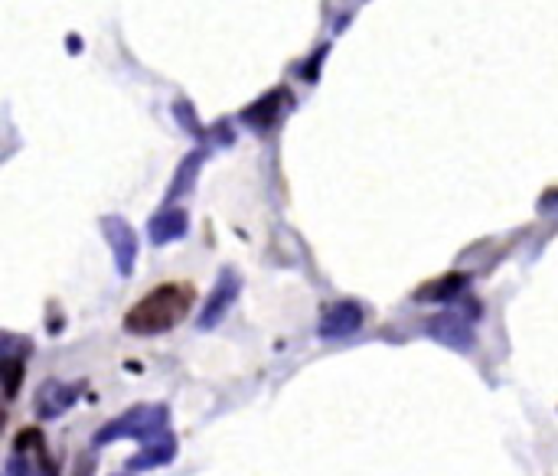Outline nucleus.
<instances>
[{
  "label": "nucleus",
  "mask_w": 558,
  "mask_h": 476,
  "mask_svg": "<svg viewBox=\"0 0 558 476\" xmlns=\"http://www.w3.org/2000/svg\"><path fill=\"white\" fill-rule=\"evenodd\" d=\"M180 228H184V219H180V216L153 222V238H157V242H167V238H174V235L180 232Z\"/></svg>",
  "instance_id": "nucleus-8"
},
{
  "label": "nucleus",
  "mask_w": 558,
  "mask_h": 476,
  "mask_svg": "<svg viewBox=\"0 0 558 476\" xmlns=\"http://www.w3.org/2000/svg\"><path fill=\"white\" fill-rule=\"evenodd\" d=\"M360 307H353V303H343V307H337V311H330L327 320H323L321 333L323 336H346V333H353L356 326H360Z\"/></svg>",
  "instance_id": "nucleus-6"
},
{
  "label": "nucleus",
  "mask_w": 558,
  "mask_h": 476,
  "mask_svg": "<svg viewBox=\"0 0 558 476\" xmlns=\"http://www.w3.org/2000/svg\"><path fill=\"white\" fill-rule=\"evenodd\" d=\"M460 284H464V278H447V280H437V284H435L437 291H421L418 297H425V301H431V297H451L454 291L460 288Z\"/></svg>",
  "instance_id": "nucleus-10"
},
{
  "label": "nucleus",
  "mask_w": 558,
  "mask_h": 476,
  "mask_svg": "<svg viewBox=\"0 0 558 476\" xmlns=\"http://www.w3.org/2000/svg\"><path fill=\"white\" fill-rule=\"evenodd\" d=\"M176 454V444L170 434H161L157 440H151V444H144V450H141L134 460H128V470H144V467H163V463H170Z\"/></svg>",
  "instance_id": "nucleus-4"
},
{
  "label": "nucleus",
  "mask_w": 558,
  "mask_h": 476,
  "mask_svg": "<svg viewBox=\"0 0 558 476\" xmlns=\"http://www.w3.org/2000/svg\"><path fill=\"white\" fill-rule=\"evenodd\" d=\"M163 424H167V411L163 408H134L118 418V421H111L108 428H101L95 434V444H111L118 438H134L141 444H151V440H157V434H163Z\"/></svg>",
  "instance_id": "nucleus-2"
},
{
  "label": "nucleus",
  "mask_w": 558,
  "mask_h": 476,
  "mask_svg": "<svg viewBox=\"0 0 558 476\" xmlns=\"http://www.w3.org/2000/svg\"><path fill=\"white\" fill-rule=\"evenodd\" d=\"M4 372H7V398H14L16 388H20V378H24V363L20 359H7Z\"/></svg>",
  "instance_id": "nucleus-9"
},
{
  "label": "nucleus",
  "mask_w": 558,
  "mask_h": 476,
  "mask_svg": "<svg viewBox=\"0 0 558 476\" xmlns=\"http://www.w3.org/2000/svg\"><path fill=\"white\" fill-rule=\"evenodd\" d=\"M236 294V284H232V278L226 274L222 278V284H219V291H216V297H213V307H206V317H203V326H209V323H216V320L222 317V311H226V303H229V297Z\"/></svg>",
  "instance_id": "nucleus-7"
},
{
  "label": "nucleus",
  "mask_w": 558,
  "mask_h": 476,
  "mask_svg": "<svg viewBox=\"0 0 558 476\" xmlns=\"http://www.w3.org/2000/svg\"><path fill=\"white\" fill-rule=\"evenodd\" d=\"M7 476H59L56 473V460L47 450V438L37 428L16 434L14 457L7 460Z\"/></svg>",
  "instance_id": "nucleus-3"
},
{
  "label": "nucleus",
  "mask_w": 558,
  "mask_h": 476,
  "mask_svg": "<svg viewBox=\"0 0 558 476\" xmlns=\"http://www.w3.org/2000/svg\"><path fill=\"white\" fill-rule=\"evenodd\" d=\"M76 401V388H59V386H47L37 398V415L39 418H59L62 411L69 408Z\"/></svg>",
  "instance_id": "nucleus-5"
},
{
  "label": "nucleus",
  "mask_w": 558,
  "mask_h": 476,
  "mask_svg": "<svg viewBox=\"0 0 558 476\" xmlns=\"http://www.w3.org/2000/svg\"><path fill=\"white\" fill-rule=\"evenodd\" d=\"M196 303V288L186 280H167L161 288L147 291L128 313H124V326L138 336H153V333L174 330Z\"/></svg>",
  "instance_id": "nucleus-1"
}]
</instances>
